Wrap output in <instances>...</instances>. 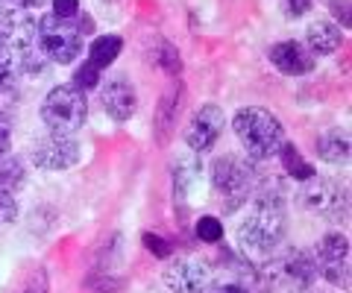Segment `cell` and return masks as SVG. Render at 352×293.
I'll use <instances>...</instances> for the list:
<instances>
[{
  "instance_id": "52a82bcc",
  "label": "cell",
  "mask_w": 352,
  "mask_h": 293,
  "mask_svg": "<svg viewBox=\"0 0 352 293\" xmlns=\"http://www.w3.org/2000/svg\"><path fill=\"white\" fill-rule=\"evenodd\" d=\"M76 161H80V144H76L74 135L50 132L32 147V165L41 170H68Z\"/></svg>"
},
{
  "instance_id": "30bf717a",
  "label": "cell",
  "mask_w": 352,
  "mask_h": 293,
  "mask_svg": "<svg viewBox=\"0 0 352 293\" xmlns=\"http://www.w3.org/2000/svg\"><path fill=\"white\" fill-rule=\"evenodd\" d=\"M267 56H270L273 68L282 71L285 77H302V73H311L317 65V59L300 41H279V45L270 47Z\"/></svg>"
},
{
  "instance_id": "9c48e42d",
  "label": "cell",
  "mask_w": 352,
  "mask_h": 293,
  "mask_svg": "<svg viewBox=\"0 0 352 293\" xmlns=\"http://www.w3.org/2000/svg\"><path fill=\"white\" fill-rule=\"evenodd\" d=\"M208 281H212V273L197 258H179L164 270V285L173 293H203Z\"/></svg>"
},
{
  "instance_id": "f546056e",
  "label": "cell",
  "mask_w": 352,
  "mask_h": 293,
  "mask_svg": "<svg viewBox=\"0 0 352 293\" xmlns=\"http://www.w3.org/2000/svg\"><path fill=\"white\" fill-rule=\"evenodd\" d=\"M3 9H9V6H6V0H0V12H3Z\"/></svg>"
},
{
  "instance_id": "7c38bea8",
  "label": "cell",
  "mask_w": 352,
  "mask_h": 293,
  "mask_svg": "<svg viewBox=\"0 0 352 293\" xmlns=\"http://www.w3.org/2000/svg\"><path fill=\"white\" fill-rule=\"evenodd\" d=\"M340 41H344L340 30L335 24H329V21H314V24H308V30H305V45L314 59L335 53L340 47Z\"/></svg>"
},
{
  "instance_id": "8992f818",
  "label": "cell",
  "mask_w": 352,
  "mask_h": 293,
  "mask_svg": "<svg viewBox=\"0 0 352 293\" xmlns=\"http://www.w3.org/2000/svg\"><path fill=\"white\" fill-rule=\"evenodd\" d=\"M223 108L214 106V103H206L194 112V117L188 121V126H185V144H188L194 153H208L214 144L220 132H223Z\"/></svg>"
},
{
  "instance_id": "e0dca14e",
  "label": "cell",
  "mask_w": 352,
  "mask_h": 293,
  "mask_svg": "<svg viewBox=\"0 0 352 293\" xmlns=\"http://www.w3.org/2000/svg\"><path fill=\"white\" fill-rule=\"evenodd\" d=\"M24 185V165L15 156H0V191L12 194Z\"/></svg>"
},
{
  "instance_id": "484cf974",
  "label": "cell",
  "mask_w": 352,
  "mask_h": 293,
  "mask_svg": "<svg viewBox=\"0 0 352 293\" xmlns=\"http://www.w3.org/2000/svg\"><path fill=\"white\" fill-rule=\"evenodd\" d=\"M53 15L76 18V15H80V0H53Z\"/></svg>"
},
{
  "instance_id": "f1b7e54d",
  "label": "cell",
  "mask_w": 352,
  "mask_h": 293,
  "mask_svg": "<svg viewBox=\"0 0 352 293\" xmlns=\"http://www.w3.org/2000/svg\"><path fill=\"white\" fill-rule=\"evenodd\" d=\"M44 3H47V0H6L9 9H21V12H27V9H38Z\"/></svg>"
},
{
  "instance_id": "83f0119b",
  "label": "cell",
  "mask_w": 352,
  "mask_h": 293,
  "mask_svg": "<svg viewBox=\"0 0 352 293\" xmlns=\"http://www.w3.org/2000/svg\"><path fill=\"white\" fill-rule=\"evenodd\" d=\"M9 141H12V121H9V115L0 112V156L9 153Z\"/></svg>"
},
{
  "instance_id": "44dd1931",
  "label": "cell",
  "mask_w": 352,
  "mask_h": 293,
  "mask_svg": "<svg viewBox=\"0 0 352 293\" xmlns=\"http://www.w3.org/2000/svg\"><path fill=\"white\" fill-rule=\"evenodd\" d=\"M97 82H100V68H97V65H91V62H85L82 68L74 73V89L82 91V94L91 91Z\"/></svg>"
},
{
  "instance_id": "6da1fadb",
  "label": "cell",
  "mask_w": 352,
  "mask_h": 293,
  "mask_svg": "<svg viewBox=\"0 0 352 293\" xmlns=\"http://www.w3.org/2000/svg\"><path fill=\"white\" fill-rule=\"evenodd\" d=\"M285 235V202L264 194L250 205L244 223L238 226V244L256 253H270Z\"/></svg>"
},
{
  "instance_id": "ffe728a7",
  "label": "cell",
  "mask_w": 352,
  "mask_h": 293,
  "mask_svg": "<svg viewBox=\"0 0 352 293\" xmlns=\"http://www.w3.org/2000/svg\"><path fill=\"white\" fill-rule=\"evenodd\" d=\"M197 237H200L203 244H217V241H223V223L217 220V217H200L197 220Z\"/></svg>"
},
{
  "instance_id": "603a6c76",
  "label": "cell",
  "mask_w": 352,
  "mask_h": 293,
  "mask_svg": "<svg viewBox=\"0 0 352 293\" xmlns=\"http://www.w3.org/2000/svg\"><path fill=\"white\" fill-rule=\"evenodd\" d=\"M203 293H252V290L241 285V281H208Z\"/></svg>"
},
{
  "instance_id": "4316f807",
  "label": "cell",
  "mask_w": 352,
  "mask_h": 293,
  "mask_svg": "<svg viewBox=\"0 0 352 293\" xmlns=\"http://www.w3.org/2000/svg\"><path fill=\"white\" fill-rule=\"evenodd\" d=\"M47 290H50V285H47V273H44V270H36V273L30 276L24 293H47Z\"/></svg>"
},
{
  "instance_id": "ba28073f",
  "label": "cell",
  "mask_w": 352,
  "mask_h": 293,
  "mask_svg": "<svg viewBox=\"0 0 352 293\" xmlns=\"http://www.w3.org/2000/svg\"><path fill=\"white\" fill-rule=\"evenodd\" d=\"M100 103H103V112L112 117V121L124 124V121H129V117L135 115L138 94H135V89H132V82L118 73V77L106 80L103 91H100Z\"/></svg>"
},
{
  "instance_id": "5b68a950",
  "label": "cell",
  "mask_w": 352,
  "mask_h": 293,
  "mask_svg": "<svg viewBox=\"0 0 352 293\" xmlns=\"http://www.w3.org/2000/svg\"><path fill=\"white\" fill-rule=\"evenodd\" d=\"M212 185L220 202L226 200V209L232 211L250 197V167L235 156H223L212 165Z\"/></svg>"
},
{
  "instance_id": "9a60e30c",
  "label": "cell",
  "mask_w": 352,
  "mask_h": 293,
  "mask_svg": "<svg viewBox=\"0 0 352 293\" xmlns=\"http://www.w3.org/2000/svg\"><path fill=\"white\" fill-rule=\"evenodd\" d=\"M120 47H124L120 36H112V32H109V36H100L91 47H88V62L97 65V68L103 71V68H109V65L120 56Z\"/></svg>"
},
{
  "instance_id": "7a4b0ae2",
  "label": "cell",
  "mask_w": 352,
  "mask_h": 293,
  "mask_svg": "<svg viewBox=\"0 0 352 293\" xmlns=\"http://www.w3.org/2000/svg\"><path fill=\"white\" fill-rule=\"evenodd\" d=\"M232 129L238 141L244 144L247 150V159H270L279 153V147L285 144V129L282 121L267 108H258V106H250V108H241L232 121Z\"/></svg>"
},
{
  "instance_id": "cb8c5ba5",
  "label": "cell",
  "mask_w": 352,
  "mask_h": 293,
  "mask_svg": "<svg viewBox=\"0 0 352 293\" xmlns=\"http://www.w3.org/2000/svg\"><path fill=\"white\" fill-rule=\"evenodd\" d=\"M18 217V202L12 200V194L0 191V223H12Z\"/></svg>"
},
{
  "instance_id": "d4e9b609",
  "label": "cell",
  "mask_w": 352,
  "mask_h": 293,
  "mask_svg": "<svg viewBox=\"0 0 352 293\" xmlns=\"http://www.w3.org/2000/svg\"><path fill=\"white\" fill-rule=\"evenodd\" d=\"M311 3H314V0H279L282 12L288 18H302L308 9H311Z\"/></svg>"
},
{
  "instance_id": "7402d4cb",
  "label": "cell",
  "mask_w": 352,
  "mask_h": 293,
  "mask_svg": "<svg viewBox=\"0 0 352 293\" xmlns=\"http://www.w3.org/2000/svg\"><path fill=\"white\" fill-rule=\"evenodd\" d=\"M144 246L150 249L156 258H170V244L164 241L162 235H153V232H144Z\"/></svg>"
},
{
  "instance_id": "8fae6325",
  "label": "cell",
  "mask_w": 352,
  "mask_h": 293,
  "mask_svg": "<svg viewBox=\"0 0 352 293\" xmlns=\"http://www.w3.org/2000/svg\"><path fill=\"white\" fill-rule=\"evenodd\" d=\"M300 197H302V202H305L311 211L332 214V211H338L340 205H344L346 191H340V185H338V182H332V179L314 176V179L305 182V188H302Z\"/></svg>"
},
{
  "instance_id": "5bb4252c",
  "label": "cell",
  "mask_w": 352,
  "mask_h": 293,
  "mask_svg": "<svg viewBox=\"0 0 352 293\" xmlns=\"http://www.w3.org/2000/svg\"><path fill=\"white\" fill-rule=\"evenodd\" d=\"M317 261L320 264H346L349 261V237L340 232L323 235L320 244H317Z\"/></svg>"
},
{
  "instance_id": "d6986e66",
  "label": "cell",
  "mask_w": 352,
  "mask_h": 293,
  "mask_svg": "<svg viewBox=\"0 0 352 293\" xmlns=\"http://www.w3.org/2000/svg\"><path fill=\"white\" fill-rule=\"evenodd\" d=\"M320 276L338 290H349V261L346 264H320Z\"/></svg>"
},
{
  "instance_id": "3957f363",
  "label": "cell",
  "mask_w": 352,
  "mask_h": 293,
  "mask_svg": "<svg viewBox=\"0 0 352 293\" xmlns=\"http://www.w3.org/2000/svg\"><path fill=\"white\" fill-rule=\"evenodd\" d=\"M85 117H88L85 94L76 91L74 85H56V89L47 91L41 103V121L56 135H74L76 129H82Z\"/></svg>"
},
{
  "instance_id": "2e32d148",
  "label": "cell",
  "mask_w": 352,
  "mask_h": 293,
  "mask_svg": "<svg viewBox=\"0 0 352 293\" xmlns=\"http://www.w3.org/2000/svg\"><path fill=\"white\" fill-rule=\"evenodd\" d=\"M276 156H279V161H282V167L288 170L294 179H300V182L314 179V167L302 159V153H300V150H296L294 144H282Z\"/></svg>"
},
{
  "instance_id": "ac0fdd59",
  "label": "cell",
  "mask_w": 352,
  "mask_h": 293,
  "mask_svg": "<svg viewBox=\"0 0 352 293\" xmlns=\"http://www.w3.org/2000/svg\"><path fill=\"white\" fill-rule=\"evenodd\" d=\"M156 65L164 71V73H170V77H176V73L182 71V59H179V50H176L173 45H168V41H159L156 45Z\"/></svg>"
},
{
  "instance_id": "277c9868",
  "label": "cell",
  "mask_w": 352,
  "mask_h": 293,
  "mask_svg": "<svg viewBox=\"0 0 352 293\" xmlns=\"http://www.w3.org/2000/svg\"><path fill=\"white\" fill-rule=\"evenodd\" d=\"M36 32L44 59L71 65L82 53V27L76 24V18H59L50 12L36 24Z\"/></svg>"
},
{
  "instance_id": "4fadbf2b",
  "label": "cell",
  "mask_w": 352,
  "mask_h": 293,
  "mask_svg": "<svg viewBox=\"0 0 352 293\" xmlns=\"http://www.w3.org/2000/svg\"><path fill=\"white\" fill-rule=\"evenodd\" d=\"M317 159L329 161V165H344L349 159V135L346 129H326V132L314 141Z\"/></svg>"
}]
</instances>
